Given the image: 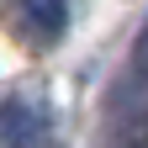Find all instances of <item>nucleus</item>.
<instances>
[{
  "label": "nucleus",
  "mask_w": 148,
  "mask_h": 148,
  "mask_svg": "<svg viewBox=\"0 0 148 148\" xmlns=\"http://www.w3.org/2000/svg\"><path fill=\"white\" fill-rule=\"evenodd\" d=\"M21 11H27V21H32V32L37 37H58L64 32V0H21Z\"/></svg>",
  "instance_id": "f257e3e1"
},
{
  "label": "nucleus",
  "mask_w": 148,
  "mask_h": 148,
  "mask_svg": "<svg viewBox=\"0 0 148 148\" xmlns=\"http://www.w3.org/2000/svg\"><path fill=\"white\" fill-rule=\"evenodd\" d=\"M132 69H138V74H148V27L138 32V48H132Z\"/></svg>",
  "instance_id": "7ed1b4c3"
},
{
  "label": "nucleus",
  "mask_w": 148,
  "mask_h": 148,
  "mask_svg": "<svg viewBox=\"0 0 148 148\" xmlns=\"http://www.w3.org/2000/svg\"><path fill=\"white\" fill-rule=\"evenodd\" d=\"M11 148H58V138H53V127H48V116L42 111H37V116L21 127V132H16V143Z\"/></svg>",
  "instance_id": "f03ea898"
},
{
  "label": "nucleus",
  "mask_w": 148,
  "mask_h": 148,
  "mask_svg": "<svg viewBox=\"0 0 148 148\" xmlns=\"http://www.w3.org/2000/svg\"><path fill=\"white\" fill-rule=\"evenodd\" d=\"M111 148H148V138H111Z\"/></svg>",
  "instance_id": "20e7f679"
}]
</instances>
